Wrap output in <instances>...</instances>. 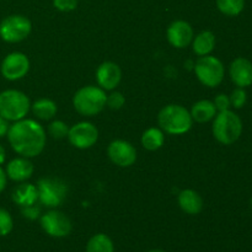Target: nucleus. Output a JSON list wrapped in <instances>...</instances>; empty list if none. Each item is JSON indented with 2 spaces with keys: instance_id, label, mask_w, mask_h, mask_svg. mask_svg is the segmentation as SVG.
<instances>
[{
  "instance_id": "ddd939ff",
  "label": "nucleus",
  "mask_w": 252,
  "mask_h": 252,
  "mask_svg": "<svg viewBox=\"0 0 252 252\" xmlns=\"http://www.w3.org/2000/svg\"><path fill=\"white\" fill-rule=\"evenodd\" d=\"M167 41L175 48H186L193 41V29L184 20L174 21L167 29Z\"/></svg>"
},
{
  "instance_id": "f3484780",
  "label": "nucleus",
  "mask_w": 252,
  "mask_h": 252,
  "mask_svg": "<svg viewBox=\"0 0 252 252\" xmlns=\"http://www.w3.org/2000/svg\"><path fill=\"white\" fill-rule=\"evenodd\" d=\"M179 206L185 213L196 216L203 209V199L193 189H184L179 194Z\"/></svg>"
},
{
  "instance_id": "9d476101",
  "label": "nucleus",
  "mask_w": 252,
  "mask_h": 252,
  "mask_svg": "<svg viewBox=\"0 0 252 252\" xmlns=\"http://www.w3.org/2000/svg\"><path fill=\"white\" fill-rule=\"evenodd\" d=\"M30 70V61L24 53L12 52L1 62L0 71L6 80L16 81L26 76Z\"/></svg>"
},
{
  "instance_id": "f704fd0d",
  "label": "nucleus",
  "mask_w": 252,
  "mask_h": 252,
  "mask_svg": "<svg viewBox=\"0 0 252 252\" xmlns=\"http://www.w3.org/2000/svg\"><path fill=\"white\" fill-rule=\"evenodd\" d=\"M148 252H165V251H162V250H158V249H155V250H150V251H148Z\"/></svg>"
},
{
  "instance_id": "412c9836",
  "label": "nucleus",
  "mask_w": 252,
  "mask_h": 252,
  "mask_svg": "<svg viewBox=\"0 0 252 252\" xmlns=\"http://www.w3.org/2000/svg\"><path fill=\"white\" fill-rule=\"evenodd\" d=\"M165 142V135L159 128H149L142 135V145L147 150L155 152L160 149Z\"/></svg>"
},
{
  "instance_id": "20e7f679",
  "label": "nucleus",
  "mask_w": 252,
  "mask_h": 252,
  "mask_svg": "<svg viewBox=\"0 0 252 252\" xmlns=\"http://www.w3.org/2000/svg\"><path fill=\"white\" fill-rule=\"evenodd\" d=\"M105 90L97 86H84L79 89L73 97V105L76 112L83 116H95L106 106Z\"/></svg>"
},
{
  "instance_id": "6e6552de",
  "label": "nucleus",
  "mask_w": 252,
  "mask_h": 252,
  "mask_svg": "<svg viewBox=\"0 0 252 252\" xmlns=\"http://www.w3.org/2000/svg\"><path fill=\"white\" fill-rule=\"evenodd\" d=\"M32 24L24 15H10L0 22V37L7 43L24 41L31 33Z\"/></svg>"
},
{
  "instance_id": "f257e3e1",
  "label": "nucleus",
  "mask_w": 252,
  "mask_h": 252,
  "mask_svg": "<svg viewBox=\"0 0 252 252\" xmlns=\"http://www.w3.org/2000/svg\"><path fill=\"white\" fill-rule=\"evenodd\" d=\"M7 140L15 153L24 158H34L41 154L46 145V132L33 120H20L10 126Z\"/></svg>"
},
{
  "instance_id": "c756f323",
  "label": "nucleus",
  "mask_w": 252,
  "mask_h": 252,
  "mask_svg": "<svg viewBox=\"0 0 252 252\" xmlns=\"http://www.w3.org/2000/svg\"><path fill=\"white\" fill-rule=\"evenodd\" d=\"M213 102L218 112L230 110V98H229V96L225 95V94H219V95L214 98Z\"/></svg>"
},
{
  "instance_id": "423d86ee",
  "label": "nucleus",
  "mask_w": 252,
  "mask_h": 252,
  "mask_svg": "<svg viewBox=\"0 0 252 252\" xmlns=\"http://www.w3.org/2000/svg\"><path fill=\"white\" fill-rule=\"evenodd\" d=\"M38 201L48 208H56L61 206L66 197L68 186L61 179L56 177H44L37 184Z\"/></svg>"
},
{
  "instance_id": "473e14b6",
  "label": "nucleus",
  "mask_w": 252,
  "mask_h": 252,
  "mask_svg": "<svg viewBox=\"0 0 252 252\" xmlns=\"http://www.w3.org/2000/svg\"><path fill=\"white\" fill-rule=\"evenodd\" d=\"M6 180H7L6 172L0 167V193L5 189V186H6Z\"/></svg>"
},
{
  "instance_id": "c9c22d12",
  "label": "nucleus",
  "mask_w": 252,
  "mask_h": 252,
  "mask_svg": "<svg viewBox=\"0 0 252 252\" xmlns=\"http://www.w3.org/2000/svg\"><path fill=\"white\" fill-rule=\"evenodd\" d=\"M250 206H251V209H252V197H251V199H250Z\"/></svg>"
},
{
  "instance_id": "4be33fe9",
  "label": "nucleus",
  "mask_w": 252,
  "mask_h": 252,
  "mask_svg": "<svg viewBox=\"0 0 252 252\" xmlns=\"http://www.w3.org/2000/svg\"><path fill=\"white\" fill-rule=\"evenodd\" d=\"M32 111L37 118L48 121L56 116L57 105L54 101L49 100V98H41L32 105Z\"/></svg>"
},
{
  "instance_id": "39448f33",
  "label": "nucleus",
  "mask_w": 252,
  "mask_h": 252,
  "mask_svg": "<svg viewBox=\"0 0 252 252\" xmlns=\"http://www.w3.org/2000/svg\"><path fill=\"white\" fill-rule=\"evenodd\" d=\"M31 103L30 98L19 90H5L0 93V116L5 120H24L29 113Z\"/></svg>"
},
{
  "instance_id": "0eeeda50",
  "label": "nucleus",
  "mask_w": 252,
  "mask_h": 252,
  "mask_svg": "<svg viewBox=\"0 0 252 252\" xmlns=\"http://www.w3.org/2000/svg\"><path fill=\"white\" fill-rule=\"evenodd\" d=\"M194 73H196L198 80L208 88H216L220 85L224 79V65L217 57L203 56L196 62L194 65Z\"/></svg>"
},
{
  "instance_id": "393cba45",
  "label": "nucleus",
  "mask_w": 252,
  "mask_h": 252,
  "mask_svg": "<svg viewBox=\"0 0 252 252\" xmlns=\"http://www.w3.org/2000/svg\"><path fill=\"white\" fill-rule=\"evenodd\" d=\"M68 126L63 121H54L48 127V133L54 139H63V138L68 137Z\"/></svg>"
},
{
  "instance_id": "6ab92c4d",
  "label": "nucleus",
  "mask_w": 252,
  "mask_h": 252,
  "mask_svg": "<svg viewBox=\"0 0 252 252\" xmlns=\"http://www.w3.org/2000/svg\"><path fill=\"white\" fill-rule=\"evenodd\" d=\"M217 108L213 101L201 100L192 106L191 117L198 123H207L217 116Z\"/></svg>"
},
{
  "instance_id": "1a4fd4ad",
  "label": "nucleus",
  "mask_w": 252,
  "mask_h": 252,
  "mask_svg": "<svg viewBox=\"0 0 252 252\" xmlns=\"http://www.w3.org/2000/svg\"><path fill=\"white\" fill-rule=\"evenodd\" d=\"M41 226L46 234L53 238H65L73 225L68 217L59 211H49L41 217Z\"/></svg>"
},
{
  "instance_id": "4468645a",
  "label": "nucleus",
  "mask_w": 252,
  "mask_h": 252,
  "mask_svg": "<svg viewBox=\"0 0 252 252\" xmlns=\"http://www.w3.org/2000/svg\"><path fill=\"white\" fill-rule=\"evenodd\" d=\"M229 74L236 88L245 89L252 85V63L244 57H239L231 62Z\"/></svg>"
},
{
  "instance_id": "dca6fc26",
  "label": "nucleus",
  "mask_w": 252,
  "mask_h": 252,
  "mask_svg": "<svg viewBox=\"0 0 252 252\" xmlns=\"http://www.w3.org/2000/svg\"><path fill=\"white\" fill-rule=\"evenodd\" d=\"M6 176L15 182H24L33 174V165L29 158H16L12 159L6 166Z\"/></svg>"
},
{
  "instance_id": "2f4dec72",
  "label": "nucleus",
  "mask_w": 252,
  "mask_h": 252,
  "mask_svg": "<svg viewBox=\"0 0 252 252\" xmlns=\"http://www.w3.org/2000/svg\"><path fill=\"white\" fill-rule=\"evenodd\" d=\"M9 128H10L9 121L5 120L4 117H1V116H0V138L5 137V135L7 134V132H9Z\"/></svg>"
},
{
  "instance_id": "aec40b11",
  "label": "nucleus",
  "mask_w": 252,
  "mask_h": 252,
  "mask_svg": "<svg viewBox=\"0 0 252 252\" xmlns=\"http://www.w3.org/2000/svg\"><path fill=\"white\" fill-rule=\"evenodd\" d=\"M192 46L197 56H208L216 47V36L211 31H202L194 37Z\"/></svg>"
},
{
  "instance_id": "a878e982",
  "label": "nucleus",
  "mask_w": 252,
  "mask_h": 252,
  "mask_svg": "<svg viewBox=\"0 0 252 252\" xmlns=\"http://www.w3.org/2000/svg\"><path fill=\"white\" fill-rule=\"evenodd\" d=\"M14 228L12 217L4 208H0V236H6L11 233Z\"/></svg>"
},
{
  "instance_id": "2eb2a0df",
  "label": "nucleus",
  "mask_w": 252,
  "mask_h": 252,
  "mask_svg": "<svg viewBox=\"0 0 252 252\" xmlns=\"http://www.w3.org/2000/svg\"><path fill=\"white\" fill-rule=\"evenodd\" d=\"M121 78H122L121 68L113 62H105L98 66L96 71L97 84L103 90H113L117 88Z\"/></svg>"
},
{
  "instance_id": "7ed1b4c3",
  "label": "nucleus",
  "mask_w": 252,
  "mask_h": 252,
  "mask_svg": "<svg viewBox=\"0 0 252 252\" xmlns=\"http://www.w3.org/2000/svg\"><path fill=\"white\" fill-rule=\"evenodd\" d=\"M159 126L169 134H184L192 127L191 113L180 105H167L158 116Z\"/></svg>"
},
{
  "instance_id": "c85d7f7f",
  "label": "nucleus",
  "mask_w": 252,
  "mask_h": 252,
  "mask_svg": "<svg viewBox=\"0 0 252 252\" xmlns=\"http://www.w3.org/2000/svg\"><path fill=\"white\" fill-rule=\"evenodd\" d=\"M53 5L59 11L69 12L76 9L78 0H53Z\"/></svg>"
},
{
  "instance_id": "f03ea898",
  "label": "nucleus",
  "mask_w": 252,
  "mask_h": 252,
  "mask_svg": "<svg viewBox=\"0 0 252 252\" xmlns=\"http://www.w3.org/2000/svg\"><path fill=\"white\" fill-rule=\"evenodd\" d=\"M243 133V121L230 110L217 113L213 123L214 138L224 145L234 144Z\"/></svg>"
},
{
  "instance_id": "9b49d317",
  "label": "nucleus",
  "mask_w": 252,
  "mask_h": 252,
  "mask_svg": "<svg viewBox=\"0 0 252 252\" xmlns=\"http://www.w3.org/2000/svg\"><path fill=\"white\" fill-rule=\"evenodd\" d=\"M68 139L78 149H89L98 139V130L93 123L79 122L69 128Z\"/></svg>"
},
{
  "instance_id": "f8f14e48",
  "label": "nucleus",
  "mask_w": 252,
  "mask_h": 252,
  "mask_svg": "<svg viewBox=\"0 0 252 252\" xmlns=\"http://www.w3.org/2000/svg\"><path fill=\"white\" fill-rule=\"evenodd\" d=\"M108 158L113 164L121 167H129L137 160V150L126 140H113L107 149Z\"/></svg>"
},
{
  "instance_id": "cd10ccee",
  "label": "nucleus",
  "mask_w": 252,
  "mask_h": 252,
  "mask_svg": "<svg viewBox=\"0 0 252 252\" xmlns=\"http://www.w3.org/2000/svg\"><path fill=\"white\" fill-rule=\"evenodd\" d=\"M126 102L125 96L121 93H112L111 95L107 96V100H106V105L111 108V110H120L123 107Z\"/></svg>"
},
{
  "instance_id": "7c9ffc66",
  "label": "nucleus",
  "mask_w": 252,
  "mask_h": 252,
  "mask_svg": "<svg viewBox=\"0 0 252 252\" xmlns=\"http://www.w3.org/2000/svg\"><path fill=\"white\" fill-rule=\"evenodd\" d=\"M21 213H22V216H24L26 219H30V220H34V219H37L39 217V208H38V207L34 206V204H32V206L22 207Z\"/></svg>"
},
{
  "instance_id": "bb28decb",
  "label": "nucleus",
  "mask_w": 252,
  "mask_h": 252,
  "mask_svg": "<svg viewBox=\"0 0 252 252\" xmlns=\"http://www.w3.org/2000/svg\"><path fill=\"white\" fill-rule=\"evenodd\" d=\"M229 98H230V105L236 110H239V108H243L245 106L246 101H248V94H246L245 89L236 88L229 96Z\"/></svg>"
},
{
  "instance_id": "5701e85b",
  "label": "nucleus",
  "mask_w": 252,
  "mask_h": 252,
  "mask_svg": "<svg viewBox=\"0 0 252 252\" xmlns=\"http://www.w3.org/2000/svg\"><path fill=\"white\" fill-rule=\"evenodd\" d=\"M85 252H115L112 240L106 234H96L88 241Z\"/></svg>"
},
{
  "instance_id": "a211bd4d",
  "label": "nucleus",
  "mask_w": 252,
  "mask_h": 252,
  "mask_svg": "<svg viewBox=\"0 0 252 252\" xmlns=\"http://www.w3.org/2000/svg\"><path fill=\"white\" fill-rule=\"evenodd\" d=\"M11 198L14 203H16L21 208L32 206L38 201V191H37V187L34 185L21 184L15 187L11 193Z\"/></svg>"
},
{
  "instance_id": "b1692460",
  "label": "nucleus",
  "mask_w": 252,
  "mask_h": 252,
  "mask_svg": "<svg viewBox=\"0 0 252 252\" xmlns=\"http://www.w3.org/2000/svg\"><path fill=\"white\" fill-rule=\"evenodd\" d=\"M217 7L226 16H238L245 7V0H216Z\"/></svg>"
},
{
  "instance_id": "72a5a7b5",
  "label": "nucleus",
  "mask_w": 252,
  "mask_h": 252,
  "mask_svg": "<svg viewBox=\"0 0 252 252\" xmlns=\"http://www.w3.org/2000/svg\"><path fill=\"white\" fill-rule=\"evenodd\" d=\"M5 159H6V152H5L4 147L0 144V165H2L5 162Z\"/></svg>"
}]
</instances>
